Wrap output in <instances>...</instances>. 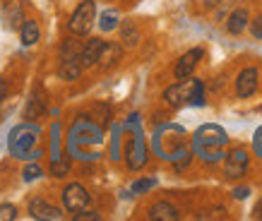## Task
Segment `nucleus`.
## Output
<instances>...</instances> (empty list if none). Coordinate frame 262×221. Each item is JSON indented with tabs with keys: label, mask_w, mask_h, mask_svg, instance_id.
Here are the masks:
<instances>
[{
	"label": "nucleus",
	"mask_w": 262,
	"mask_h": 221,
	"mask_svg": "<svg viewBox=\"0 0 262 221\" xmlns=\"http://www.w3.org/2000/svg\"><path fill=\"white\" fill-rule=\"evenodd\" d=\"M164 99L173 108H181L185 101L202 103V84L198 79H181L178 84H173V87H168L164 92Z\"/></svg>",
	"instance_id": "1"
},
{
	"label": "nucleus",
	"mask_w": 262,
	"mask_h": 221,
	"mask_svg": "<svg viewBox=\"0 0 262 221\" xmlns=\"http://www.w3.org/2000/svg\"><path fill=\"white\" fill-rule=\"evenodd\" d=\"M94 19H96V5L94 0H82L80 5L75 8L72 12L70 22H68V32L72 36H87L94 27Z\"/></svg>",
	"instance_id": "2"
},
{
	"label": "nucleus",
	"mask_w": 262,
	"mask_h": 221,
	"mask_svg": "<svg viewBox=\"0 0 262 221\" xmlns=\"http://www.w3.org/2000/svg\"><path fill=\"white\" fill-rule=\"evenodd\" d=\"M89 202H92V197H89V192L84 185H80V183H70L68 188L63 190V207L68 209V212H82V209H87Z\"/></svg>",
	"instance_id": "3"
},
{
	"label": "nucleus",
	"mask_w": 262,
	"mask_h": 221,
	"mask_svg": "<svg viewBox=\"0 0 262 221\" xmlns=\"http://www.w3.org/2000/svg\"><path fill=\"white\" fill-rule=\"evenodd\" d=\"M248 161H250V157H248L246 149H233L229 157H226V161H224V173H226V178H231V181L241 178V175L248 171Z\"/></svg>",
	"instance_id": "4"
},
{
	"label": "nucleus",
	"mask_w": 262,
	"mask_h": 221,
	"mask_svg": "<svg viewBox=\"0 0 262 221\" xmlns=\"http://www.w3.org/2000/svg\"><path fill=\"white\" fill-rule=\"evenodd\" d=\"M202 55H205L202 48H190L188 53H183L181 58H178L176 68H173L176 79H188L190 77L192 72H195V68H198V63L202 60Z\"/></svg>",
	"instance_id": "5"
},
{
	"label": "nucleus",
	"mask_w": 262,
	"mask_h": 221,
	"mask_svg": "<svg viewBox=\"0 0 262 221\" xmlns=\"http://www.w3.org/2000/svg\"><path fill=\"white\" fill-rule=\"evenodd\" d=\"M257 79H260L257 68H246V70H241L238 79H236V94H238L241 99L253 96L255 92H257Z\"/></svg>",
	"instance_id": "6"
},
{
	"label": "nucleus",
	"mask_w": 262,
	"mask_h": 221,
	"mask_svg": "<svg viewBox=\"0 0 262 221\" xmlns=\"http://www.w3.org/2000/svg\"><path fill=\"white\" fill-rule=\"evenodd\" d=\"M29 214H32L34 219H51V221L63 219V212H60L58 207L48 205L46 200H41V197H34L32 202H29Z\"/></svg>",
	"instance_id": "7"
},
{
	"label": "nucleus",
	"mask_w": 262,
	"mask_h": 221,
	"mask_svg": "<svg viewBox=\"0 0 262 221\" xmlns=\"http://www.w3.org/2000/svg\"><path fill=\"white\" fill-rule=\"evenodd\" d=\"M103 48V41L99 39V36H92V39L84 43V46L80 48V63L82 68L87 70V68H94L96 60H99V53H101Z\"/></svg>",
	"instance_id": "8"
},
{
	"label": "nucleus",
	"mask_w": 262,
	"mask_h": 221,
	"mask_svg": "<svg viewBox=\"0 0 262 221\" xmlns=\"http://www.w3.org/2000/svg\"><path fill=\"white\" fill-rule=\"evenodd\" d=\"M120 58H123V46H120V43H108V41H103V48H101V53H99L96 65H99L101 70H111Z\"/></svg>",
	"instance_id": "9"
},
{
	"label": "nucleus",
	"mask_w": 262,
	"mask_h": 221,
	"mask_svg": "<svg viewBox=\"0 0 262 221\" xmlns=\"http://www.w3.org/2000/svg\"><path fill=\"white\" fill-rule=\"evenodd\" d=\"M248 24H250V15H248L246 8H238L233 10L229 15V19H226V32L233 34V36H238V34H243L248 29Z\"/></svg>",
	"instance_id": "10"
},
{
	"label": "nucleus",
	"mask_w": 262,
	"mask_h": 221,
	"mask_svg": "<svg viewBox=\"0 0 262 221\" xmlns=\"http://www.w3.org/2000/svg\"><path fill=\"white\" fill-rule=\"evenodd\" d=\"M178 216H181V212H178L171 202H157V205L149 207L151 221H176Z\"/></svg>",
	"instance_id": "11"
},
{
	"label": "nucleus",
	"mask_w": 262,
	"mask_h": 221,
	"mask_svg": "<svg viewBox=\"0 0 262 221\" xmlns=\"http://www.w3.org/2000/svg\"><path fill=\"white\" fill-rule=\"evenodd\" d=\"M3 19L8 29H17L22 24V3L19 0H10L8 5L3 8Z\"/></svg>",
	"instance_id": "12"
},
{
	"label": "nucleus",
	"mask_w": 262,
	"mask_h": 221,
	"mask_svg": "<svg viewBox=\"0 0 262 221\" xmlns=\"http://www.w3.org/2000/svg\"><path fill=\"white\" fill-rule=\"evenodd\" d=\"M39 36H41L39 24L34 19H22V24H19V39H22L24 46H34L39 41Z\"/></svg>",
	"instance_id": "13"
},
{
	"label": "nucleus",
	"mask_w": 262,
	"mask_h": 221,
	"mask_svg": "<svg viewBox=\"0 0 262 221\" xmlns=\"http://www.w3.org/2000/svg\"><path fill=\"white\" fill-rule=\"evenodd\" d=\"M120 41H123L125 48H135L140 43V32H137V27L133 22L120 24Z\"/></svg>",
	"instance_id": "14"
},
{
	"label": "nucleus",
	"mask_w": 262,
	"mask_h": 221,
	"mask_svg": "<svg viewBox=\"0 0 262 221\" xmlns=\"http://www.w3.org/2000/svg\"><path fill=\"white\" fill-rule=\"evenodd\" d=\"M99 27H101V32H113V29L118 27V12H116V10L103 12L101 19H99Z\"/></svg>",
	"instance_id": "15"
},
{
	"label": "nucleus",
	"mask_w": 262,
	"mask_h": 221,
	"mask_svg": "<svg viewBox=\"0 0 262 221\" xmlns=\"http://www.w3.org/2000/svg\"><path fill=\"white\" fill-rule=\"evenodd\" d=\"M24 181L27 183H32V181H36V178H41V175H43V168H41L39 164H29L27 166V168H24Z\"/></svg>",
	"instance_id": "16"
},
{
	"label": "nucleus",
	"mask_w": 262,
	"mask_h": 221,
	"mask_svg": "<svg viewBox=\"0 0 262 221\" xmlns=\"http://www.w3.org/2000/svg\"><path fill=\"white\" fill-rule=\"evenodd\" d=\"M68 171H70V164H68V161H53V166H51V173L56 175V178H65Z\"/></svg>",
	"instance_id": "17"
},
{
	"label": "nucleus",
	"mask_w": 262,
	"mask_h": 221,
	"mask_svg": "<svg viewBox=\"0 0 262 221\" xmlns=\"http://www.w3.org/2000/svg\"><path fill=\"white\" fill-rule=\"evenodd\" d=\"M12 219H17V207L0 205V221H12Z\"/></svg>",
	"instance_id": "18"
},
{
	"label": "nucleus",
	"mask_w": 262,
	"mask_h": 221,
	"mask_svg": "<svg viewBox=\"0 0 262 221\" xmlns=\"http://www.w3.org/2000/svg\"><path fill=\"white\" fill-rule=\"evenodd\" d=\"M99 219H101V216L96 212H84V209H82V212H75V221H99Z\"/></svg>",
	"instance_id": "19"
},
{
	"label": "nucleus",
	"mask_w": 262,
	"mask_h": 221,
	"mask_svg": "<svg viewBox=\"0 0 262 221\" xmlns=\"http://www.w3.org/2000/svg\"><path fill=\"white\" fill-rule=\"evenodd\" d=\"M250 27V32H253L255 39H262V17H257V19H253V22L248 24Z\"/></svg>",
	"instance_id": "20"
},
{
	"label": "nucleus",
	"mask_w": 262,
	"mask_h": 221,
	"mask_svg": "<svg viewBox=\"0 0 262 221\" xmlns=\"http://www.w3.org/2000/svg\"><path fill=\"white\" fill-rule=\"evenodd\" d=\"M154 185H157V181H137L135 185H133V190H135V192H144V190H149V188H154Z\"/></svg>",
	"instance_id": "21"
},
{
	"label": "nucleus",
	"mask_w": 262,
	"mask_h": 221,
	"mask_svg": "<svg viewBox=\"0 0 262 221\" xmlns=\"http://www.w3.org/2000/svg\"><path fill=\"white\" fill-rule=\"evenodd\" d=\"M41 113H43V108H41V106H39L36 101H32V106L27 108V116H29V118H39Z\"/></svg>",
	"instance_id": "22"
},
{
	"label": "nucleus",
	"mask_w": 262,
	"mask_h": 221,
	"mask_svg": "<svg viewBox=\"0 0 262 221\" xmlns=\"http://www.w3.org/2000/svg\"><path fill=\"white\" fill-rule=\"evenodd\" d=\"M5 94H8V84H5V79H0V101L5 99Z\"/></svg>",
	"instance_id": "23"
},
{
	"label": "nucleus",
	"mask_w": 262,
	"mask_h": 221,
	"mask_svg": "<svg viewBox=\"0 0 262 221\" xmlns=\"http://www.w3.org/2000/svg\"><path fill=\"white\" fill-rule=\"evenodd\" d=\"M248 192H250V190H248V188H243V190H236V192H233V195H236V197H238V200H243V197H248Z\"/></svg>",
	"instance_id": "24"
}]
</instances>
